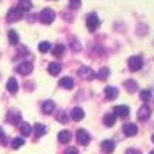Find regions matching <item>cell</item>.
Returning <instances> with one entry per match:
<instances>
[{
	"label": "cell",
	"instance_id": "obj_1",
	"mask_svg": "<svg viewBox=\"0 0 154 154\" xmlns=\"http://www.w3.org/2000/svg\"><path fill=\"white\" fill-rule=\"evenodd\" d=\"M22 17H23V9H22L20 6H17V8H11V9L8 11V14H6V20H8L9 23L17 22V20H20Z\"/></svg>",
	"mask_w": 154,
	"mask_h": 154
},
{
	"label": "cell",
	"instance_id": "obj_2",
	"mask_svg": "<svg viewBox=\"0 0 154 154\" xmlns=\"http://www.w3.org/2000/svg\"><path fill=\"white\" fill-rule=\"evenodd\" d=\"M54 17H56V12H54L53 9H49V8H45V9L40 12V14H38V19H40V22L45 23V25L53 23Z\"/></svg>",
	"mask_w": 154,
	"mask_h": 154
},
{
	"label": "cell",
	"instance_id": "obj_3",
	"mask_svg": "<svg viewBox=\"0 0 154 154\" xmlns=\"http://www.w3.org/2000/svg\"><path fill=\"white\" fill-rule=\"evenodd\" d=\"M99 25H100V19H99V16L97 14H88V17H86V26H88V29L91 31V32H94L97 28H99Z\"/></svg>",
	"mask_w": 154,
	"mask_h": 154
},
{
	"label": "cell",
	"instance_id": "obj_4",
	"mask_svg": "<svg viewBox=\"0 0 154 154\" xmlns=\"http://www.w3.org/2000/svg\"><path fill=\"white\" fill-rule=\"evenodd\" d=\"M128 66H130L131 71H139L140 68L143 66V60L140 56H133L130 57V60H128Z\"/></svg>",
	"mask_w": 154,
	"mask_h": 154
},
{
	"label": "cell",
	"instance_id": "obj_5",
	"mask_svg": "<svg viewBox=\"0 0 154 154\" xmlns=\"http://www.w3.org/2000/svg\"><path fill=\"white\" fill-rule=\"evenodd\" d=\"M137 117H139V120L146 122L151 117V108L148 105H142V106L139 108V111H137Z\"/></svg>",
	"mask_w": 154,
	"mask_h": 154
},
{
	"label": "cell",
	"instance_id": "obj_6",
	"mask_svg": "<svg viewBox=\"0 0 154 154\" xmlns=\"http://www.w3.org/2000/svg\"><path fill=\"white\" fill-rule=\"evenodd\" d=\"M75 139L80 145H88L89 140H91V136H89V133L86 130H79L77 134H75Z\"/></svg>",
	"mask_w": 154,
	"mask_h": 154
},
{
	"label": "cell",
	"instance_id": "obj_7",
	"mask_svg": "<svg viewBox=\"0 0 154 154\" xmlns=\"http://www.w3.org/2000/svg\"><path fill=\"white\" fill-rule=\"evenodd\" d=\"M8 123H11V125H19L20 122H22V114L19 112V111H16V109H11L9 112H8Z\"/></svg>",
	"mask_w": 154,
	"mask_h": 154
},
{
	"label": "cell",
	"instance_id": "obj_8",
	"mask_svg": "<svg viewBox=\"0 0 154 154\" xmlns=\"http://www.w3.org/2000/svg\"><path fill=\"white\" fill-rule=\"evenodd\" d=\"M17 72L22 74V75H28L32 72V63L31 62H23L17 66Z\"/></svg>",
	"mask_w": 154,
	"mask_h": 154
},
{
	"label": "cell",
	"instance_id": "obj_9",
	"mask_svg": "<svg viewBox=\"0 0 154 154\" xmlns=\"http://www.w3.org/2000/svg\"><path fill=\"white\" fill-rule=\"evenodd\" d=\"M79 77H82V79H85V80H91V79H94V77H96V74L93 72L91 68L82 66V68L79 69Z\"/></svg>",
	"mask_w": 154,
	"mask_h": 154
},
{
	"label": "cell",
	"instance_id": "obj_10",
	"mask_svg": "<svg viewBox=\"0 0 154 154\" xmlns=\"http://www.w3.org/2000/svg\"><path fill=\"white\" fill-rule=\"evenodd\" d=\"M114 114L119 116V117H126L130 114V108L126 105H117V106H114Z\"/></svg>",
	"mask_w": 154,
	"mask_h": 154
},
{
	"label": "cell",
	"instance_id": "obj_11",
	"mask_svg": "<svg viewBox=\"0 0 154 154\" xmlns=\"http://www.w3.org/2000/svg\"><path fill=\"white\" fill-rule=\"evenodd\" d=\"M116 148V143L112 142V140H103L102 142V151H103L105 154H111Z\"/></svg>",
	"mask_w": 154,
	"mask_h": 154
},
{
	"label": "cell",
	"instance_id": "obj_12",
	"mask_svg": "<svg viewBox=\"0 0 154 154\" xmlns=\"http://www.w3.org/2000/svg\"><path fill=\"white\" fill-rule=\"evenodd\" d=\"M83 117H85V112H83L82 108H72V111H71V119H72V120L80 122Z\"/></svg>",
	"mask_w": 154,
	"mask_h": 154
},
{
	"label": "cell",
	"instance_id": "obj_13",
	"mask_svg": "<svg viewBox=\"0 0 154 154\" xmlns=\"http://www.w3.org/2000/svg\"><path fill=\"white\" fill-rule=\"evenodd\" d=\"M123 133H125V136H128V137L136 136V134H137V126H136L134 123H126V125L123 126Z\"/></svg>",
	"mask_w": 154,
	"mask_h": 154
},
{
	"label": "cell",
	"instance_id": "obj_14",
	"mask_svg": "<svg viewBox=\"0 0 154 154\" xmlns=\"http://www.w3.org/2000/svg\"><path fill=\"white\" fill-rule=\"evenodd\" d=\"M105 96H106L108 100H114L116 97L119 96L117 88H114V86H106V88H105Z\"/></svg>",
	"mask_w": 154,
	"mask_h": 154
},
{
	"label": "cell",
	"instance_id": "obj_15",
	"mask_svg": "<svg viewBox=\"0 0 154 154\" xmlns=\"http://www.w3.org/2000/svg\"><path fill=\"white\" fill-rule=\"evenodd\" d=\"M123 86L126 88V91L128 93H136L137 91V83H136V80H133V79H128V80H125V83H123Z\"/></svg>",
	"mask_w": 154,
	"mask_h": 154
},
{
	"label": "cell",
	"instance_id": "obj_16",
	"mask_svg": "<svg viewBox=\"0 0 154 154\" xmlns=\"http://www.w3.org/2000/svg\"><path fill=\"white\" fill-rule=\"evenodd\" d=\"M60 71H62V65L60 63H49L48 65V72L51 74V75H57V74H60Z\"/></svg>",
	"mask_w": 154,
	"mask_h": 154
},
{
	"label": "cell",
	"instance_id": "obj_17",
	"mask_svg": "<svg viewBox=\"0 0 154 154\" xmlns=\"http://www.w3.org/2000/svg\"><path fill=\"white\" fill-rule=\"evenodd\" d=\"M54 108H56V105H54L53 100H46L45 103L42 105V111H43L45 114H53V112H54Z\"/></svg>",
	"mask_w": 154,
	"mask_h": 154
},
{
	"label": "cell",
	"instance_id": "obj_18",
	"mask_svg": "<svg viewBox=\"0 0 154 154\" xmlns=\"http://www.w3.org/2000/svg\"><path fill=\"white\" fill-rule=\"evenodd\" d=\"M60 86L65 88V89H72L74 88V80L71 79V77H63V79H60Z\"/></svg>",
	"mask_w": 154,
	"mask_h": 154
},
{
	"label": "cell",
	"instance_id": "obj_19",
	"mask_svg": "<svg viewBox=\"0 0 154 154\" xmlns=\"http://www.w3.org/2000/svg\"><path fill=\"white\" fill-rule=\"evenodd\" d=\"M6 89H8L9 93H17L19 83H17V80L14 79V77H11V79L8 80V83H6Z\"/></svg>",
	"mask_w": 154,
	"mask_h": 154
},
{
	"label": "cell",
	"instance_id": "obj_20",
	"mask_svg": "<svg viewBox=\"0 0 154 154\" xmlns=\"http://www.w3.org/2000/svg\"><path fill=\"white\" fill-rule=\"evenodd\" d=\"M34 133H35L37 137L45 136V134H46V126H45L43 123H35V125H34Z\"/></svg>",
	"mask_w": 154,
	"mask_h": 154
},
{
	"label": "cell",
	"instance_id": "obj_21",
	"mask_svg": "<svg viewBox=\"0 0 154 154\" xmlns=\"http://www.w3.org/2000/svg\"><path fill=\"white\" fill-rule=\"evenodd\" d=\"M57 139H59L60 143H68L69 140H71V133L69 131H60L59 136H57Z\"/></svg>",
	"mask_w": 154,
	"mask_h": 154
},
{
	"label": "cell",
	"instance_id": "obj_22",
	"mask_svg": "<svg viewBox=\"0 0 154 154\" xmlns=\"http://www.w3.org/2000/svg\"><path fill=\"white\" fill-rule=\"evenodd\" d=\"M63 53H65V45L57 43V45L53 48V56H56V57H62Z\"/></svg>",
	"mask_w": 154,
	"mask_h": 154
},
{
	"label": "cell",
	"instance_id": "obj_23",
	"mask_svg": "<svg viewBox=\"0 0 154 154\" xmlns=\"http://www.w3.org/2000/svg\"><path fill=\"white\" fill-rule=\"evenodd\" d=\"M8 38H9V43L11 45H17L19 43V34L14 29H9L8 31Z\"/></svg>",
	"mask_w": 154,
	"mask_h": 154
},
{
	"label": "cell",
	"instance_id": "obj_24",
	"mask_svg": "<svg viewBox=\"0 0 154 154\" xmlns=\"http://www.w3.org/2000/svg\"><path fill=\"white\" fill-rule=\"evenodd\" d=\"M31 131H32V128H31V125L29 123H22L20 125V133H22V136H25V137H28L29 134H31Z\"/></svg>",
	"mask_w": 154,
	"mask_h": 154
},
{
	"label": "cell",
	"instance_id": "obj_25",
	"mask_svg": "<svg viewBox=\"0 0 154 154\" xmlns=\"http://www.w3.org/2000/svg\"><path fill=\"white\" fill-rule=\"evenodd\" d=\"M140 99H142V102H151L152 93L149 91V89H143V91L140 93Z\"/></svg>",
	"mask_w": 154,
	"mask_h": 154
},
{
	"label": "cell",
	"instance_id": "obj_26",
	"mask_svg": "<svg viewBox=\"0 0 154 154\" xmlns=\"http://www.w3.org/2000/svg\"><path fill=\"white\" fill-rule=\"evenodd\" d=\"M103 123H105L106 126H114V123H116L114 114H106L105 117H103Z\"/></svg>",
	"mask_w": 154,
	"mask_h": 154
},
{
	"label": "cell",
	"instance_id": "obj_27",
	"mask_svg": "<svg viewBox=\"0 0 154 154\" xmlns=\"http://www.w3.org/2000/svg\"><path fill=\"white\" fill-rule=\"evenodd\" d=\"M23 145H25V140H23L22 137H16V139H12V143H11V146L14 148V149H17V148L23 146Z\"/></svg>",
	"mask_w": 154,
	"mask_h": 154
},
{
	"label": "cell",
	"instance_id": "obj_28",
	"mask_svg": "<svg viewBox=\"0 0 154 154\" xmlns=\"http://www.w3.org/2000/svg\"><path fill=\"white\" fill-rule=\"evenodd\" d=\"M19 6H20L23 11H29V9L32 8V3H31V0H20Z\"/></svg>",
	"mask_w": 154,
	"mask_h": 154
},
{
	"label": "cell",
	"instance_id": "obj_29",
	"mask_svg": "<svg viewBox=\"0 0 154 154\" xmlns=\"http://www.w3.org/2000/svg\"><path fill=\"white\" fill-rule=\"evenodd\" d=\"M49 49H51V43L49 42H40L38 43V51H40V53H48Z\"/></svg>",
	"mask_w": 154,
	"mask_h": 154
},
{
	"label": "cell",
	"instance_id": "obj_30",
	"mask_svg": "<svg viewBox=\"0 0 154 154\" xmlns=\"http://www.w3.org/2000/svg\"><path fill=\"white\" fill-rule=\"evenodd\" d=\"M108 75H109V69H108V68H102V69L99 71V74H97V77H99L100 80H106Z\"/></svg>",
	"mask_w": 154,
	"mask_h": 154
},
{
	"label": "cell",
	"instance_id": "obj_31",
	"mask_svg": "<svg viewBox=\"0 0 154 154\" xmlns=\"http://www.w3.org/2000/svg\"><path fill=\"white\" fill-rule=\"evenodd\" d=\"M57 120H59L60 123H66V122H68L66 112H65V111H59V112H57Z\"/></svg>",
	"mask_w": 154,
	"mask_h": 154
},
{
	"label": "cell",
	"instance_id": "obj_32",
	"mask_svg": "<svg viewBox=\"0 0 154 154\" xmlns=\"http://www.w3.org/2000/svg\"><path fill=\"white\" fill-rule=\"evenodd\" d=\"M82 6V0H69V8L71 9H79Z\"/></svg>",
	"mask_w": 154,
	"mask_h": 154
},
{
	"label": "cell",
	"instance_id": "obj_33",
	"mask_svg": "<svg viewBox=\"0 0 154 154\" xmlns=\"http://www.w3.org/2000/svg\"><path fill=\"white\" fill-rule=\"evenodd\" d=\"M125 154H140V151L139 149H136V148H130V149H126V152Z\"/></svg>",
	"mask_w": 154,
	"mask_h": 154
},
{
	"label": "cell",
	"instance_id": "obj_34",
	"mask_svg": "<svg viewBox=\"0 0 154 154\" xmlns=\"http://www.w3.org/2000/svg\"><path fill=\"white\" fill-rule=\"evenodd\" d=\"M65 154H79V152H77L75 148H66L65 149Z\"/></svg>",
	"mask_w": 154,
	"mask_h": 154
},
{
	"label": "cell",
	"instance_id": "obj_35",
	"mask_svg": "<svg viewBox=\"0 0 154 154\" xmlns=\"http://www.w3.org/2000/svg\"><path fill=\"white\" fill-rule=\"evenodd\" d=\"M5 139V133H3V130L0 128V140H3Z\"/></svg>",
	"mask_w": 154,
	"mask_h": 154
},
{
	"label": "cell",
	"instance_id": "obj_36",
	"mask_svg": "<svg viewBox=\"0 0 154 154\" xmlns=\"http://www.w3.org/2000/svg\"><path fill=\"white\" fill-rule=\"evenodd\" d=\"M149 154H154V149H152V151H151V152H149Z\"/></svg>",
	"mask_w": 154,
	"mask_h": 154
},
{
	"label": "cell",
	"instance_id": "obj_37",
	"mask_svg": "<svg viewBox=\"0 0 154 154\" xmlns=\"http://www.w3.org/2000/svg\"><path fill=\"white\" fill-rule=\"evenodd\" d=\"M152 140H154V136H152Z\"/></svg>",
	"mask_w": 154,
	"mask_h": 154
}]
</instances>
